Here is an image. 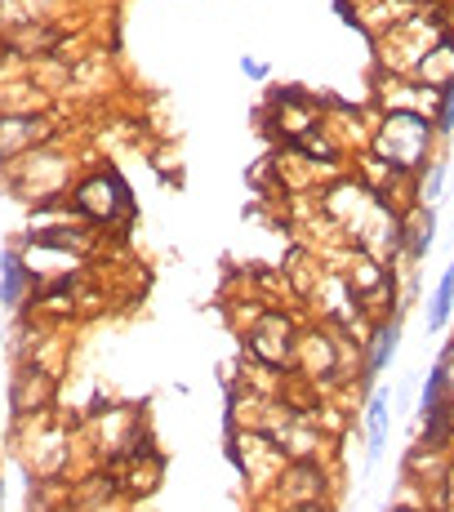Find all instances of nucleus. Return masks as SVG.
Wrapping results in <instances>:
<instances>
[{"instance_id":"obj_1","label":"nucleus","mask_w":454,"mask_h":512,"mask_svg":"<svg viewBox=\"0 0 454 512\" xmlns=\"http://www.w3.org/2000/svg\"><path fill=\"white\" fill-rule=\"evenodd\" d=\"M379 156L392 165V170H419L428 161V147H432V125L423 116H410V112H392L388 121L379 125Z\"/></svg>"},{"instance_id":"obj_2","label":"nucleus","mask_w":454,"mask_h":512,"mask_svg":"<svg viewBox=\"0 0 454 512\" xmlns=\"http://www.w3.org/2000/svg\"><path fill=\"white\" fill-rule=\"evenodd\" d=\"M72 205H76V214H85L90 223H116V219H130L134 214L130 187L116 179L112 170L85 174V179L72 187Z\"/></svg>"},{"instance_id":"obj_3","label":"nucleus","mask_w":454,"mask_h":512,"mask_svg":"<svg viewBox=\"0 0 454 512\" xmlns=\"http://www.w3.org/2000/svg\"><path fill=\"white\" fill-rule=\"evenodd\" d=\"M294 321L285 317L281 308H263L259 312V321L250 326V334H245V348H250V357L254 361H263V366H272V370H281L285 361L294 357Z\"/></svg>"},{"instance_id":"obj_4","label":"nucleus","mask_w":454,"mask_h":512,"mask_svg":"<svg viewBox=\"0 0 454 512\" xmlns=\"http://www.w3.org/2000/svg\"><path fill=\"white\" fill-rule=\"evenodd\" d=\"M49 139L45 116H0V165L23 161L27 152H36Z\"/></svg>"},{"instance_id":"obj_5","label":"nucleus","mask_w":454,"mask_h":512,"mask_svg":"<svg viewBox=\"0 0 454 512\" xmlns=\"http://www.w3.org/2000/svg\"><path fill=\"white\" fill-rule=\"evenodd\" d=\"M49 397H54V374L41 370V366H23L14 379V388H9V406L18 410V415H32V410H45Z\"/></svg>"},{"instance_id":"obj_6","label":"nucleus","mask_w":454,"mask_h":512,"mask_svg":"<svg viewBox=\"0 0 454 512\" xmlns=\"http://www.w3.org/2000/svg\"><path fill=\"white\" fill-rule=\"evenodd\" d=\"M32 272H27L23 254L18 250H5L0 254V308H18V303L27 299V290H32Z\"/></svg>"},{"instance_id":"obj_7","label":"nucleus","mask_w":454,"mask_h":512,"mask_svg":"<svg viewBox=\"0 0 454 512\" xmlns=\"http://www.w3.org/2000/svg\"><path fill=\"white\" fill-rule=\"evenodd\" d=\"M365 428H370V464H379L383 441H388V392H374L365 406Z\"/></svg>"},{"instance_id":"obj_8","label":"nucleus","mask_w":454,"mask_h":512,"mask_svg":"<svg viewBox=\"0 0 454 512\" xmlns=\"http://www.w3.org/2000/svg\"><path fill=\"white\" fill-rule=\"evenodd\" d=\"M397 339H401L397 321H392V326H379V330H374V339H370V357H365V379H374V374L388 366L392 352H397Z\"/></svg>"},{"instance_id":"obj_9","label":"nucleus","mask_w":454,"mask_h":512,"mask_svg":"<svg viewBox=\"0 0 454 512\" xmlns=\"http://www.w3.org/2000/svg\"><path fill=\"white\" fill-rule=\"evenodd\" d=\"M450 312H454V268H446V277H441L437 294H432L428 326H432V330H441V326H446V321H450Z\"/></svg>"},{"instance_id":"obj_10","label":"nucleus","mask_w":454,"mask_h":512,"mask_svg":"<svg viewBox=\"0 0 454 512\" xmlns=\"http://www.w3.org/2000/svg\"><path fill=\"white\" fill-rule=\"evenodd\" d=\"M432 232H437V219H432V210L419 219V228L410 236V259H423V254L432 250Z\"/></svg>"},{"instance_id":"obj_11","label":"nucleus","mask_w":454,"mask_h":512,"mask_svg":"<svg viewBox=\"0 0 454 512\" xmlns=\"http://www.w3.org/2000/svg\"><path fill=\"white\" fill-rule=\"evenodd\" d=\"M441 183H446V161L432 165L428 183H423V201H437V196H441Z\"/></svg>"},{"instance_id":"obj_12","label":"nucleus","mask_w":454,"mask_h":512,"mask_svg":"<svg viewBox=\"0 0 454 512\" xmlns=\"http://www.w3.org/2000/svg\"><path fill=\"white\" fill-rule=\"evenodd\" d=\"M437 125L441 130H454V85H446V98H441V116H437Z\"/></svg>"},{"instance_id":"obj_13","label":"nucleus","mask_w":454,"mask_h":512,"mask_svg":"<svg viewBox=\"0 0 454 512\" xmlns=\"http://www.w3.org/2000/svg\"><path fill=\"white\" fill-rule=\"evenodd\" d=\"M241 72H245V76H254V81H263V76H268V67L254 63V58H241Z\"/></svg>"},{"instance_id":"obj_14","label":"nucleus","mask_w":454,"mask_h":512,"mask_svg":"<svg viewBox=\"0 0 454 512\" xmlns=\"http://www.w3.org/2000/svg\"><path fill=\"white\" fill-rule=\"evenodd\" d=\"M285 512H325V504H285Z\"/></svg>"},{"instance_id":"obj_15","label":"nucleus","mask_w":454,"mask_h":512,"mask_svg":"<svg viewBox=\"0 0 454 512\" xmlns=\"http://www.w3.org/2000/svg\"><path fill=\"white\" fill-rule=\"evenodd\" d=\"M0 499H5V486H0Z\"/></svg>"}]
</instances>
